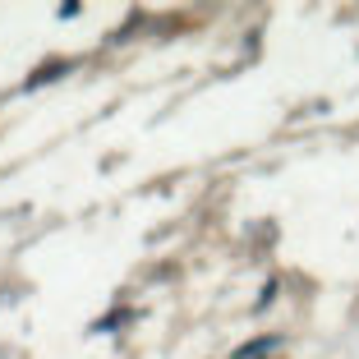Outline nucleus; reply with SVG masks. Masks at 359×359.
Returning <instances> with one entry per match:
<instances>
[{
	"label": "nucleus",
	"instance_id": "1",
	"mask_svg": "<svg viewBox=\"0 0 359 359\" xmlns=\"http://www.w3.org/2000/svg\"><path fill=\"white\" fill-rule=\"evenodd\" d=\"M276 350H281V337H258V341H249V346H239L235 359H267V355H276Z\"/></svg>",
	"mask_w": 359,
	"mask_h": 359
}]
</instances>
